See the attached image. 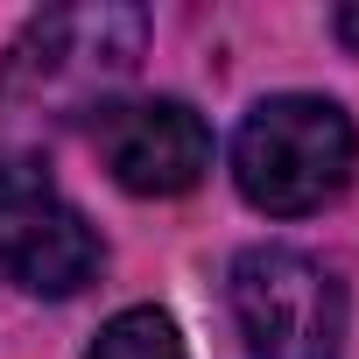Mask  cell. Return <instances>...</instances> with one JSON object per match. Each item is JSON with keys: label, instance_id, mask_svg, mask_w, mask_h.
Returning a JSON list of instances; mask_svg holds the SVG:
<instances>
[{"label": "cell", "instance_id": "277c9868", "mask_svg": "<svg viewBox=\"0 0 359 359\" xmlns=\"http://www.w3.org/2000/svg\"><path fill=\"white\" fill-rule=\"evenodd\" d=\"M0 275L29 296H78L99 275V233L29 155L0 162Z\"/></svg>", "mask_w": 359, "mask_h": 359}, {"label": "cell", "instance_id": "8992f818", "mask_svg": "<svg viewBox=\"0 0 359 359\" xmlns=\"http://www.w3.org/2000/svg\"><path fill=\"white\" fill-rule=\"evenodd\" d=\"M85 359H184V338L162 310H120Z\"/></svg>", "mask_w": 359, "mask_h": 359}, {"label": "cell", "instance_id": "6da1fadb", "mask_svg": "<svg viewBox=\"0 0 359 359\" xmlns=\"http://www.w3.org/2000/svg\"><path fill=\"white\" fill-rule=\"evenodd\" d=\"M359 169V134L331 99L310 92H282L261 99L240 134H233V176H240V198L275 212V219H303L324 212Z\"/></svg>", "mask_w": 359, "mask_h": 359}, {"label": "cell", "instance_id": "7a4b0ae2", "mask_svg": "<svg viewBox=\"0 0 359 359\" xmlns=\"http://www.w3.org/2000/svg\"><path fill=\"white\" fill-rule=\"evenodd\" d=\"M141 43H148L141 8H57V15H36L29 36L15 43V57H8L0 106L8 113H71L99 85L127 78Z\"/></svg>", "mask_w": 359, "mask_h": 359}, {"label": "cell", "instance_id": "5b68a950", "mask_svg": "<svg viewBox=\"0 0 359 359\" xmlns=\"http://www.w3.org/2000/svg\"><path fill=\"white\" fill-rule=\"evenodd\" d=\"M92 141L113 169V184L134 198H184L212 169V127L184 99H134V106H99Z\"/></svg>", "mask_w": 359, "mask_h": 359}, {"label": "cell", "instance_id": "52a82bcc", "mask_svg": "<svg viewBox=\"0 0 359 359\" xmlns=\"http://www.w3.org/2000/svg\"><path fill=\"white\" fill-rule=\"evenodd\" d=\"M331 29H338V43H345V50H359V0H352V8H338V22H331Z\"/></svg>", "mask_w": 359, "mask_h": 359}, {"label": "cell", "instance_id": "3957f363", "mask_svg": "<svg viewBox=\"0 0 359 359\" xmlns=\"http://www.w3.org/2000/svg\"><path fill=\"white\" fill-rule=\"evenodd\" d=\"M233 324L254 359H338L345 282L296 247H247L233 261Z\"/></svg>", "mask_w": 359, "mask_h": 359}]
</instances>
